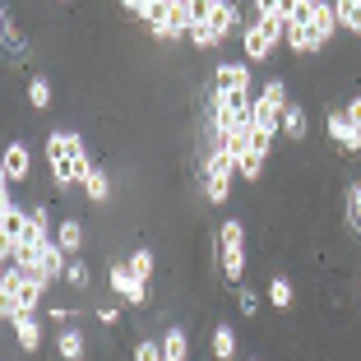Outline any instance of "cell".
<instances>
[{
    "instance_id": "20",
    "label": "cell",
    "mask_w": 361,
    "mask_h": 361,
    "mask_svg": "<svg viewBox=\"0 0 361 361\" xmlns=\"http://www.w3.org/2000/svg\"><path fill=\"white\" fill-rule=\"evenodd\" d=\"M264 297L274 301V310H287V306H292V297H297V287H292V278L274 274V278H269V287H264Z\"/></svg>"
},
{
    "instance_id": "4",
    "label": "cell",
    "mask_w": 361,
    "mask_h": 361,
    "mask_svg": "<svg viewBox=\"0 0 361 361\" xmlns=\"http://www.w3.org/2000/svg\"><path fill=\"white\" fill-rule=\"evenodd\" d=\"M218 269H223V278L232 287L245 283V227L236 218H227L218 227Z\"/></svg>"
},
{
    "instance_id": "9",
    "label": "cell",
    "mask_w": 361,
    "mask_h": 361,
    "mask_svg": "<svg viewBox=\"0 0 361 361\" xmlns=\"http://www.w3.org/2000/svg\"><path fill=\"white\" fill-rule=\"evenodd\" d=\"M106 283H111L116 297H126V306H144V301H149V283H139V278L130 274V264H111Z\"/></svg>"
},
{
    "instance_id": "23",
    "label": "cell",
    "mask_w": 361,
    "mask_h": 361,
    "mask_svg": "<svg viewBox=\"0 0 361 361\" xmlns=\"http://www.w3.org/2000/svg\"><path fill=\"white\" fill-rule=\"evenodd\" d=\"M84 195H88L93 204H106V200H111V176H106V167H93V171H88Z\"/></svg>"
},
{
    "instance_id": "3",
    "label": "cell",
    "mask_w": 361,
    "mask_h": 361,
    "mask_svg": "<svg viewBox=\"0 0 361 361\" xmlns=\"http://www.w3.org/2000/svg\"><path fill=\"white\" fill-rule=\"evenodd\" d=\"M292 106V97H287V79H264V84L255 88V106H250V126L255 130H269V135H278L283 130V111Z\"/></svg>"
},
{
    "instance_id": "25",
    "label": "cell",
    "mask_w": 361,
    "mask_h": 361,
    "mask_svg": "<svg viewBox=\"0 0 361 361\" xmlns=\"http://www.w3.org/2000/svg\"><path fill=\"white\" fill-rule=\"evenodd\" d=\"M334 10H338V28H348V32L361 37V0H338Z\"/></svg>"
},
{
    "instance_id": "19",
    "label": "cell",
    "mask_w": 361,
    "mask_h": 361,
    "mask_svg": "<svg viewBox=\"0 0 361 361\" xmlns=\"http://www.w3.org/2000/svg\"><path fill=\"white\" fill-rule=\"evenodd\" d=\"M343 218H348V232L361 236V180H352L343 195Z\"/></svg>"
},
{
    "instance_id": "34",
    "label": "cell",
    "mask_w": 361,
    "mask_h": 361,
    "mask_svg": "<svg viewBox=\"0 0 361 361\" xmlns=\"http://www.w3.org/2000/svg\"><path fill=\"white\" fill-rule=\"evenodd\" d=\"M357 297H361V283H357Z\"/></svg>"
},
{
    "instance_id": "10",
    "label": "cell",
    "mask_w": 361,
    "mask_h": 361,
    "mask_svg": "<svg viewBox=\"0 0 361 361\" xmlns=\"http://www.w3.org/2000/svg\"><path fill=\"white\" fill-rule=\"evenodd\" d=\"M204 19L213 23V28H218V37H232V32H241L245 23H241V10H236V5H227V0H204Z\"/></svg>"
},
{
    "instance_id": "18",
    "label": "cell",
    "mask_w": 361,
    "mask_h": 361,
    "mask_svg": "<svg viewBox=\"0 0 361 361\" xmlns=\"http://www.w3.org/2000/svg\"><path fill=\"white\" fill-rule=\"evenodd\" d=\"M185 357H190V338H185L180 324H171V329L162 334V361H185Z\"/></svg>"
},
{
    "instance_id": "31",
    "label": "cell",
    "mask_w": 361,
    "mask_h": 361,
    "mask_svg": "<svg viewBox=\"0 0 361 361\" xmlns=\"http://www.w3.org/2000/svg\"><path fill=\"white\" fill-rule=\"evenodd\" d=\"M343 111H348V121H352V126H357V130H361V93H357V97H352V102H348V106H343Z\"/></svg>"
},
{
    "instance_id": "29",
    "label": "cell",
    "mask_w": 361,
    "mask_h": 361,
    "mask_svg": "<svg viewBox=\"0 0 361 361\" xmlns=\"http://www.w3.org/2000/svg\"><path fill=\"white\" fill-rule=\"evenodd\" d=\"M135 361H162V343L158 338H139L135 343Z\"/></svg>"
},
{
    "instance_id": "33",
    "label": "cell",
    "mask_w": 361,
    "mask_h": 361,
    "mask_svg": "<svg viewBox=\"0 0 361 361\" xmlns=\"http://www.w3.org/2000/svg\"><path fill=\"white\" fill-rule=\"evenodd\" d=\"M245 361H259V357H245Z\"/></svg>"
},
{
    "instance_id": "6",
    "label": "cell",
    "mask_w": 361,
    "mask_h": 361,
    "mask_svg": "<svg viewBox=\"0 0 361 361\" xmlns=\"http://www.w3.org/2000/svg\"><path fill=\"white\" fill-rule=\"evenodd\" d=\"M287 51L292 56H315V32H310V0H292V19H287Z\"/></svg>"
},
{
    "instance_id": "11",
    "label": "cell",
    "mask_w": 361,
    "mask_h": 361,
    "mask_svg": "<svg viewBox=\"0 0 361 361\" xmlns=\"http://www.w3.org/2000/svg\"><path fill=\"white\" fill-rule=\"evenodd\" d=\"M324 126H329V139L338 144L343 153H361V130L348 121V111H343V106H334L329 116H324Z\"/></svg>"
},
{
    "instance_id": "17",
    "label": "cell",
    "mask_w": 361,
    "mask_h": 361,
    "mask_svg": "<svg viewBox=\"0 0 361 361\" xmlns=\"http://www.w3.org/2000/svg\"><path fill=\"white\" fill-rule=\"evenodd\" d=\"M14 338H19L23 352H37L42 348V315H23L19 324H14Z\"/></svg>"
},
{
    "instance_id": "32",
    "label": "cell",
    "mask_w": 361,
    "mask_h": 361,
    "mask_svg": "<svg viewBox=\"0 0 361 361\" xmlns=\"http://www.w3.org/2000/svg\"><path fill=\"white\" fill-rule=\"evenodd\" d=\"M97 319H102V324H116L121 310H116V306H97Z\"/></svg>"
},
{
    "instance_id": "26",
    "label": "cell",
    "mask_w": 361,
    "mask_h": 361,
    "mask_svg": "<svg viewBox=\"0 0 361 361\" xmlns=\"http://www.w3.org/2000/svg\"><path fill=\"white\" fill-rule=\"evenodd\" d=\"M0 32H5V51H10L14 61H23V56H28V47H23V32L14 28V19H10V14L0 19Z\"/></svg>"
},
{
    "instance_id": "28",
    "label": "cell",
    "mask_w": 361,
    "mask_h": 361,
    "mask_svg": "<svg viewBox=\"0 0 361 361\" xmlns=\"http://www.w3.org/2000/svg\"><path fill=\"white\" fill-rule=\"evenodd\" d=\"M28 102L37 106V111H47V106H51V84H47V79H32L28 84Z\"/></svg>"
},
{
    "instance_id": "16",
    "label": "cell",
    "mask_w": 361,
    "mask_h": 361,
    "mask_svg": "<svg viewBox=\"0 0 361 361\" xmlns=\"http://www.w3.org/2000/svg\"><path fill=\"white\" fill-rule=\"evenodd\" d=\"M185 42L195 47V51H218L223 47V37H218V28H213L209 19H204V10H200V19H195V28H190V37Z\"/></svg>"
},
{
    "instance_id": "27",
    "label": "cell",
    "mask_w": 361,
    "mask_h": 361,
    "mask_svg": "<svg viewBox=\"0 0 361 361\" xmlns=\"http://www.w3.org/2000/svg\"><path fill=\"white\" fill-rule=\"evenodd\" d=\"M88 283H93V274H88V259H70V269H65V287L88 292Z\"/></svg>"
},
{
    "instance_id": "22",
    "label": "cell",
    "mask_w": 361,
    "mask_h": 361,
    "mask_svg": "<svg viewBox=\"0 0 361 361\" xmlns=\"http://www.w3.org/2000/svg\"><path fill=\"white\" fill-rule=\"evenodd\" d=\"M232 357H236V329L213 324V361H232Z\"/></svg>"
},
{
    "instance_id": "1",
    "label": "cell",
    "mask_w": 361,
    "mask_h": 361,
    "mask_svg": "<svg viewBox=\"0 0 361 361\" xmlns=\"http://www.w3.org/2000/svg\"><path fill=\"white\" fill-rule=\"evenodd\" d=\"M47 167H51L56 190H70V185H84L97 162H88V144L79 130H51L47 135Z\"/></svg>"
},
{
    "instance_id": "7",
    "label": "cell",
    "mask_w": 361,
    "mask_h": 361,
    "mask_svg": "<svg viewBox=\"0 0 361 361\" xmlns=\"http://www.w3.org/2000/svg\"><path fill=\"white\" fill-rule=\"evenodd\" d=\"M241 51H245V65H259V61H274V51H278V37L264 28L259 19H250L241 28Z\"/></svg>"
},
{
    "instance_id": "15",
    "label": "cell",
    "mask_w": 361,
    "mask_h": 361,
    "mask_svg": "<svg viewBox=\"0 0 361 361\" xmlns=\"http://www.w3.org/2000/svg\"><path fill=\"white\" fill-rule=\"evenodd\" d=\"M84 223H79V218H61V227H56V245H61L65 255H75L79 259V250H84Z\"/></svg>"
},
{
    "instance_id": "21",
    "label": "cell",
    "mask_w": 361,
    "mask_h": 361,
    "mask_svg": "<svg viewBox=\"0 0 361 361\" xmlns=\"http://www.w3.org/2000/svg\"><path fill=\"white\" fill-rule=\"evenodd\" d=\"M283 135H287V139H297V144L310 135V126H306V106H301V102H292V106L283 111Z\"/></svg>"
},
{
    "instance_id": "8",
    "label": "cell",
    "mask_w": 361,
    "mask_h": 361,
    "mask_svg": "<svg viewBox=\"0 0 361 361\" xmlns=\"http://www.w3.org/2000/svg\"><path fill=\"white\" fill-rule=\"evenodd\" d=\"M213 93H255L250 65L245 61H218L213 65Z\"/></svg>"
},
{
    "instance_id": "5",
    "label": "cell",
    "mask_w": 361,
    "mask_h": 361,
    "mask_svg": "<svg viewBox=\"0 0 361 361\" xmlns=\"http://www.w3.org/2000/svg\"><path fill=\"white\" fill-rule=\"evenodd\" d=\"M232 176H236V158H227L223 149H204V158H200V185H204V200H209V204H227Z\"/></svg>"
},
{
    "instance_id": "2",
    "label": "cell",
    "mask_w": 361,
    "mask_h": 361,
    "mask_svg": "<svg viewBox=\"0 0 361 361\" xmlns=\"http://www.w3.org/2000/svg\"><path fill=\"white\" fill-rule=\"evenodd\" d=\"M47 292H51L47 283H37V278H28L23 269L5 264V274H0V315H5V324H19L23 315H37Z\"/></svg>"
},
{
    "instance_id": "12",
    "label": "cell",
    "mask_w": 361,
    "mask_h": 361,
    "mask_svg": "<svg viewBox=\"0 0 361 361\" xmlns=\"http://www.w3.org/2000/svg\"><path fill=\"white\" fill-rule=\"evenodd\" d=\"M334 28H338V10H334V5H324V0H310V32H315V47H319V51L329 47Z\"/></svg>"
},
{
    "instance_id": "24",
    "label": "cell",
    "mask_w": 361,
    "mask_h": 361,
    "mask_svg": "<svg viewBox=\"0 0 361 361\" xmlns=\"http://www.w3.org/2000/svg\"><path fill=\"white\" fill-rule=\"evenodd\" d=\"M126 264H130V274H135L139 283H149V278H153V269H158V255H153L149 245H139V250L126 259Z\"/></svg>"
},
{
    "instance_id": "13",
    "label": "cell",
    "mask_w": 361,
    "mask_h": 361,
    "mask_svg": "<svg viewBox=\"0 0 361 361\" xmlns=\"http://www.w3.org/2000/svg\"><path fill=\"white\" fill-rule=\"evenodd\" d=\"M5 185H19V180H28V171H32V153H28V144L23 139H14L10 149H5Z\"/></svg>"
},
{
    "instance_id": "14",
    "label": "cell",
    "mask_w": 361,
    "mask_h": 361,
    "mask_svg": "<svg viewBox=\"0 0 361 361\" xmlns=\"http://www.w3.org/2000/svg\"><path fill=\"white\" fill-rule=\"evenodd\" d=\"M56 352H61V361H79V357L88 352L84 329H79V324H65V329L56 334Z\"/></svg>"
},
{
    "instance_id": "30",
    "label": "cell",
    "mask_w": 361,
    "mask_h": 361,
    "mask_svg": "<svg viewBox=\"0 0 361 361\" xmlns=\"http://www.w3.org/2000/svg\"><path fill=\"white\" fill-rule=\"evenodd\" d=\"M236 301H241V315H259V297H255V292H250V287H236Z\"/></svg>"
}]
</instances>
